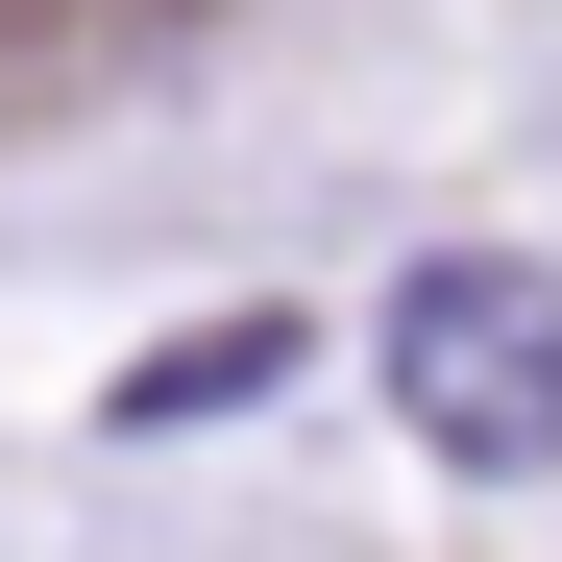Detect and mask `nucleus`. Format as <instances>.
<instances>
[{
  "label": "nucleus",
  "mask_w": 562,
  "mask_h": 562,
  "mask_svg": "<svg viewBox=\"0 0 562 562\" xmlns=\"http://www.w3.org/2000/svg\"><path fill=\"white\" fill-rule=\"evenodd\" d=\"M367 367H392V416L464 464V490H538V464H562V269H514V245H440V269H392Z\"/></svg>",
  "instance_id": "f257e3e1"
},
{
  "label": "nucleus",
  "mask_w": 562,
  "mask_h": 562,
  "mask_svg": "<svg viewBox=\"0 0 562 562\" xmlns=\"http://www.w3.org/2000/svg\"><path fill=\"white\" fill-rule=\"evenodd\" d=\"M294 342H318V318H196L171 367H123L99 416H123V440H171V416H245V392H294Z\"/></svg>",
  "instance_id": "f03ea898"
}]
</instances>
